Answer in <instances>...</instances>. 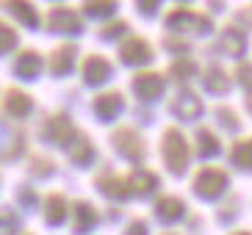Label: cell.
Instances as JSON below:
<instances>
[{
  "label": "cell",
  "instance_id": "6da1fadb",
  "mask_svg": "<svg viewBox=\"0 0 252 235\" xmlns=\"http://www.w3.org/2000/svg\"><path fill=\"white\" fill-rule=\"evenodd\" d=\"M11 42H14V33H11V30H6L3 25H0V50L11 47Z\"/></svg>",
  "mask_w": 252,
  "mask_h": 235
}]
</instances>
